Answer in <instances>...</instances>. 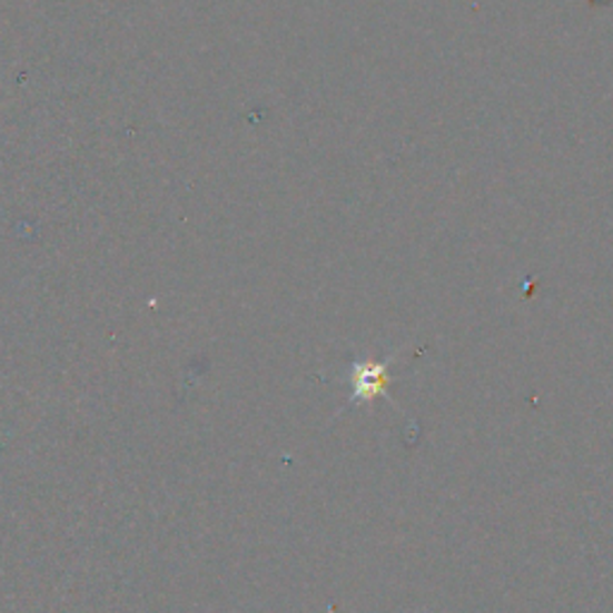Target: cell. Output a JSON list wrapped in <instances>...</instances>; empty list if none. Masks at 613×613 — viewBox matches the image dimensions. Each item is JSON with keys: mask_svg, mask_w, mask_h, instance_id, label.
<instances>
[{"mask_svg": "<svg viewBox=\"0 0 613 613\" xmlns=\"http://www.w3.org/2000/svg\"><path fill=\"white\" fill-rule=\"evenodd\" d=\"M390 363L393 357H386L384 363H376V359H357L350 367V403H372L376 398L390 401Z\"/></svg>", "mask_w": 613, "mask_h": 613, "instance_id": "obj_1", "label": "cell"}]
</instances>
